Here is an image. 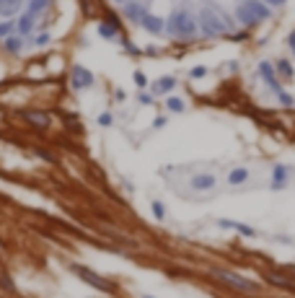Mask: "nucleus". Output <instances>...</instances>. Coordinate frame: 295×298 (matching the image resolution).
Segmentation results:
<instances>
[{"mask_svg": "<svg viewBox=\"0 0 295 298\" xmlns=\"http://www.w3.org/2000/svg\"><path fill=\"white\" fill-rule=\"evenodd\" d=\"M166 34H168V37H179V39H194V37L199 34L197 19L192 16L189 11L176 8V11L168 16V21H166Z\"/></svg>", "mask_w": 295, "mask_h": 298, "instance_id": "obj_1", "label": "nucleus"}, {"mask_svg": "<svg viewBox=\"0 0 295 298\" xmlns=\"http://www.w3.org/2000/svg\"><path fill=\"white\" fill-rule=\"evenodd\" d=\"M210 275H215L217 280H223L225 285H233V288L241 290V293H256V290H259V285H256L254 280H246V277H241V275H236V272L220 270V267H210Z\"/></svg>", "mask_w": 295, "mask_h": 298, "instance_id": "obj_2", "label": "nucleus"}, {"mask_svg": "<svg viewBox=\"0 0 295 298\" xmlns=\"http://www.w3.org/2000/svg\"><path fill=\"white\" fill-rule=\"evenodd\" d=\"M70 270L81 277L83 282H88L91 288H96V290H104V293H114V285L109 282L106 277H101V275H96L93 270H88V267H83V264H70Z\"/></svg>", "mask_w": 295, "mask_h": 298, "instance_id": "obj_3", "label": "nucleus"}, {"mask_svg": "<svg viewBox=\"0 0 295 298\" xmlns=\"http://www.w3.org/2000/svg\"><path fill=\"white\" fill-rule=\"evenodd\" d=\"M70 86L75 88V91H81V88H91L93 86V73L86 70L83 65H73V70H70Z\"/></svg>", "mask_w": 295, "mask_h": 298, "instance_id": "obj_4", "label": "nucleus"}, {"mask_svg": "<svg viewBox=\"0 0 295 298\" xmlns=\"http://www.w3.org/2000/svg\"><path fill=\"white\" fill-rule=\"evenodd\" d=\"M145 13H148V8H145L143 0H130V3H124V6H122V16L127 19L130 24H140Z\"/></svg>", "mask_w": 295, "mask_h": 298, "instance_id": "obj_5", "label": "nucleus"}, {"mask_svg": "<svg viewBox=\"0 0 295 298\" xmlns=\"http://www.w3.org/2000/svg\"><path fill=\"white\" fill-rule=\"evenodd\" d=\"M259 76L264 78V83H267L274 94H279L282 91V86H279V81H277V73H274V65L272 63H267V60H261L259 63Z\"/></svg>", "mask_w": 295, "mask_h": 298, "instance_id": "obj_6", "label": "nucleus"}, {"mask_svg": "<svg viewBox=\"0 0 295 298\" xmlns=\"http://www.w3.org/2000/svg\"><path fill=\"white\" fill-rule=\"evenodd\" d=\"M34 29H37V16L31 11H24L19 19H16V32H19L21 37H29V34H34Z\"/></svg>", "mask_w": 295, "mask_h": 298, "instance_id": "obj_7", "label": "nucleus"}, {"mask_svg": "<svg viewBox=\"0 0 295 298\" xmlns=\"http://www.w3.org/2000/svg\"><path fill=\"white\" fill-rule=\"evenodd\" d=\"M140 26H143L148 34H163L166 32V19L155 16V13H145L143 21H140Z\"/></svg>", "mask_w": 295, "mask_h": 298, "instance_id": "obj_8", "label": "nucleus"}, {"mask_svg": "<svg viewBox=\"0 0 295 298\" xmlns=\"http://www.w3.org/2000/svg\"><path fill=\"white\" fill-rule=\"evenodd\" d=\"M99 37H101V39H109V42L119 37V21L112 16V13H109V16L99 24Z\"/></svg>", "mask_w": 295, "mask_h": 298, "instance_id": "obj_9", "label": "nucleus"}, {"mask_svg": "<svg viewBox=\"0 0 295 298\" xmlns=\"http://www.w3.org/2000/svg\"><path fill=\"white\" fill-rule=\"evenodd\" d=\"M241 3H243L246 8H251V13L256 16L259 24H261V21H267V19L272 16V8L264 3V0H241Z\"/></svg>", "mask_w": 295, "mask_h": 298, "instance_id": "obj_10", "label": "nucleus"}, {"mask_svg": "<svg viewBox=\"0 0 295 298\" xmlns=\"http://www.w3.org/2000/svg\"><path fill=\"white\" fill-rule=\"evenodd\" d=\"M233 16L238 19V24H241L243 29H251V26H256V24H259V21H256V16L251 13V8H246L243 3H238V6H236V13H233Z\"/></svg>", "mask_w": 295, "mask_h": 298, "instance_id": "obj_11", "label": "nucleus"}, {"mask_svg": "<svg viewBox=\"0 0 295 298\" xmlns=\"http://www.w3.org/2000/svg\"><path fill=\"white\" fill-rule=\"evenodd\" d=\"M274 73H277V76L282 78L285 83H290V81L295 78V68H292L290 60H285V57H279L277 63H274Z\"/></svg>", "mask_w": 295, "mask_h": 298, "instance_id": "obj_12", "label": "nucleus"}, {"mask_svg": "<svg viewBox=\"0 0 295 298\" xmlns=\"http://www.w3.org/2000/svg\"><path fill=\"white\" fill-rule=\"evenodd\" d=\"M223 228H233V231H238L241 236H246V238H254L256 236V231L251 228V226H246V223H238V220H228V218H220L217 220Z\"/></svg>", "mask_w": 295, "mask_h": 298, "instance_id": "obj_13", "label": "nucleus"}, {"mask_svg": "<svg viewBox=\"0 0 295 298\" xmlns=\"http://www.w3.org/2000/svg\"><path fill=\"white\" fill-rule=\"evenodd\" d=\"M176 88V78L174 76H163L153 83V94H161V96H168L171 91Z\"/></svg>", "mask_w": 295, "mask_h": 298, "instance_id": "obj_14", "label": "nucleus"}, {"mask_svg": "<svg viewBox=\"0 0 295 298\" xmlns=\"http://www.w3.org/2000/svg\"><path fill=\"white\" fill-rule=\"evenodd\" d=\"M192 189H197V192H207V189H212L215 187V176L212 174H197V176H192Z\"/></svg>", "mask_w": 295, "mask_h": 298, "instance_id": "obj_15", "label": "nucleus"}, {"mask_svg": "<svg viewBox=\"0 0 295 298\" xmlns=\"http://www.w3.org/2000/svg\"><path fill=\"white\" fill-rule=\"evenodd\" d=\"M3 50L11 52V55L24 52V37H21V34H11V37H6V39H3Z\"/></svg>", "mask_w": 295, "mask_h": 298, "instance_id": "obj_16", "label": "nucleus"}, {"mask_svg": "<svg viewBox=\"0 0 295 298\" xmlns=\"http://www.w3.org/2000/svg\"><path fill=\"white\" fill-rule=\"evenodd\" d=\"M24 119H29L34 127H47L50 125V114H44V112H24Z\"/></svg>", "mask_w": 295, "mask_h": 298, "instance_id": "obj_17", "label": "nucleus"}, {"mask_svg": "<svg viewBox=\"0 0 295 298\" xmlns=\"http://www.w3.org/2000/svg\"><path fill=\"white\" fill-rule=\"evenodd\" d=\"M287 171H290V169L282 166V163H277V166H274V171H272V176H274V179H272V187H274V189H282V187H285Z\"/></svg>", "mask_w": 295, "mask_h": 298, "instance_id": "obj_18", "label": "nucleus"}, {"mask_svg": "<svg viewBox=\"0 0 295 298\" xmlns=\"http://www.w3.org/2000/svg\"><path fill=\"white\" fill-rule=\"evenodd\" d=\"M267 282H272V285H279V288H285V290H295V282L282 277V275H277V272H267Z\"/></svg>", "mask_w": 295, "mask_h": 298, "instance_id": "obj_19", "label": "nucleus"}, {"mask_svg": "<svg viewBox=\"0 0 295 298\" xmlns=\"http://www.w3.org/2000/svg\"><path fill=\"white\" fill-rule=\"evenodd\" d=\"M52 6V0H26V11H31L34 16H39V13H44L47 8Z\"/></svg>", "mask_w": 295, "mask_h": 298, "instance_id": "obj_20", "label": "nucleus"}, {"mask_svg": "<svg viewBox=\"0 0 295 298\" xmlns=\"http://www.w3.org/2000/svg\"><path fill=\"white\" fill-rule=\"evenodd\" d=\"M246 179H248V169H233L230 174H228V184H243L246 182Z\"/></svg>", "mask_w": 295, "mask_h": 298, "instance_id": "obj_21", "label": "nucleus"}, {"mask_svg": "<svg viewBox=\"0 0 295 298\" xmlns=\"http://www.w3.org/2000/svg\"><path fill=\"white\" fill-rule=\"evenodd\" d=\"M166 107H168V112H174V114H181L184 109H186V104L179 99V96H166Z\"/></svg>", "mask_w": 295, "mask_h": 298, "instance_id": "obj_22", "label": "nucleus"}, {"mask_svg": "<svg viewBox=\"0 0 295 298\" xmlns=\"http://www.w3.org/2000/svg\"><path fill=\"white\" fill-rule=\"evenodd\" d=\"M50 42H52V34L50 32H42V34L34 37V42H31V44H34V47H47Z\"/></svg>", "mask_w": 295, "mask_h": 298, "instance_id": "obj_23", "label": "nucleus"}, {"mask_svg": "<svg viewBox=\"0 0 295 298\" xmlns=\"http://www.w3.org/2000/svg\"><path fill=\"white\" fill-rule=\"evenodd\" d=\"M16 32V21H0V37H11Z\"/></svg>", "mask_w": 295, "mask_h": 298, "instance_id": "obj_24", "label": "nucleus"}, {"mask_svg": "<svg viewBox=\"0 0 295 298\" xmlns=\"http://www.w3.org/2000/svg\"><path fill=\"white\" fill-rule=\"evenodd\" d=\"M132 78H135L137 88H145V86H148V78H145V73H143V70H135V73H132Z\"/></svg>", "mask_w": 295, "mask_h": 298, "instance_id": "obj_25", "label": "nucleus"}, {"mask_svg": "<svg viewBox=\"0 0 295 298\" xmlns=\"http://www.w3.org/2000/svg\"><path fill=\"white\" fill-rule=\"evenodd\" d=\"M277 96H279V101H282V107H292V104H295V99H292V96L285 91V88H282V91H279Z\"/></svg>", "mask_w": 295, "mask_h": 298, "instance_id": "obj_26", "label": "nucleus"}, {"mask_svg": "<svg viewBox=\"0 0 295 298\" xmlns=\"http://www.w3.org/2000/svg\"><path fill=\"white\" fill-rule=\"evenodd\" d=\"M189 76H192V78H205V76H207V68H205V65H197V68L189 70Z\"/></svg>", "mask_w": 295, "mask_h": 298, "instance_id": "obj_27", "label": "nucleus"}, {"mask_svg": "<svg viewBox=\"0 0 295 298\" xmlns=\"http://www.w3.org/2000/svg\"><path fill=\"white\" fill-rule=\"evenodd\" d=\"M153 215L158 218V220H163L166 218V210H163V202H153Z\"/></svg>", "mask_w": 295, "mask_h": 298, "instance_id": "obj_28", "label": "nucleus"}, {"mask_svg": "<svg viewBox=\"0 0 295 298\" xmlns=\"http://www.w3.org/2000/svg\"><path fill=\"white\" fill-rule=\"evenodd\" d=\"M37 156H39V158H44V161H50V163H57V158H55L50 151H44V148H39V151H37Z\"/></svg>", "mask_w": 295, "mask_h": 298, "instance_id": "obj_29", "label": "nucleus"}, {"mask_svg": "<svg viewBox=\"0 0 295 298\" xmlns=\"http://www.w3.org/2000/svg\"><path fill=\"white\" fill-rule=\"evenodd\" d=\"M114 122V117L112 114H109V112H104V114H99V125H104V127H109V125H112Z\"/></svg>", "mask_w": 295, "mask_h": 298, "instance_id": "obj_30", "label": "nucleus"}, {"mask_svg": "<svg viewBox=\"0 0 295 298\" xmlns=\"http://www.w3.org/2000/svg\"><path fill=\"white\" fill-rule=\"evenodd\" d=\"M122 47H124V50H127L130 55H137V47H135V44H132V42H127V39H124V42H122Z\"/></svg>", "mask_w": 295, "mask_h": 298, "instance_id": "obj_31", "label": "nucleus"}, {"mask_svg": "<svg viewBox=\"0 0 295 298\" xmlns=\"http://www.w3.org/2000/svg\"><path fill=\"white\" fill-rule=\"evenodd\" d=\"M264 3H267L269 8H282V6L287 3V0H264Z\"/></svg>", "mask_w": 295, "mask_h": 298, "instance_id": "obj_32", "label": "nucleus"}, {"mask_svg": "<svg viewBox=\"0 0 295 298\" xmlns=\"http://www.w3.org/2000/svg\"><path fill=\"white\" fill-rule=\"evenodd\" d=\"M166 122H168V119H166V117H155V122H153V127H155V130H158V127H163Z\"/></svg>", "mask_w": 295, "mask_h": 298, "instance_id": "obj_33", "label": "nucleus"}, {"mask_svg": "<svg viewBox=\"0 0 295 298\" xmlns=\"http://www.w3.org/2000/svg\"><path fill=\"white\" fill-rule=\"evenodd\" d=\"M140 104H153V94H140Z\"/></svg>", "mask_w": 295, "mask_h": 298, "instance_id": "obj_34", "label": "nucleus"}, {"mask_svg": "<svg viewBox=\"0 0 295 298\" xmlns=\"http://www.w3.org/2000/svg\"><path fill=\"white\" fill-rule=\"evenodd\" d=\"M287 47L295 52V32H290V37H287Z\"/></svg>", "mask_w": 295, "mask_h": 298, "instance_id": "obj_35", "label": "nucleus"}, {"mask_svg": "<svg viewBox=\"0 0 295 298\" xmlns=\"http://www.w3.org/2000/svg\"><path fill=\"white\" fill-rule=\"evenodd\" d=\"M282 270H285V272H295V267H292V264H285Z\"/></svg>", "mask_w": 295, "mask_h": 298, "instance_id": "obj_36", "label": "nucleus"}, {"mask_svg": "<svg viewBox=\"0 0 295 298\" xmlns=\"http://www.w3.org/2000/svg\"><path fill=\"white\" fill-rule=\"evenodd\" d=\"M114 3H119V6H124V3H130V0H114Z\"/></svg>", "mask_w": 295, "mask_h": 298, "instance_id": "obj_37", "label": "nucleus"}, {"mask_svg": "<svg viewBox=\"0 0 295 298\" xmlns=\"http://www.w3.org/2000/svg\"><path fill=\"white\" fill-rule=\"evenodd\" d=\"M143 298H155V295H143Z\"/></svg>", "mask_w": 295, "mask_h": 298, "instance_id": "obj_38", "label": "nucleus"}]
</instances>
